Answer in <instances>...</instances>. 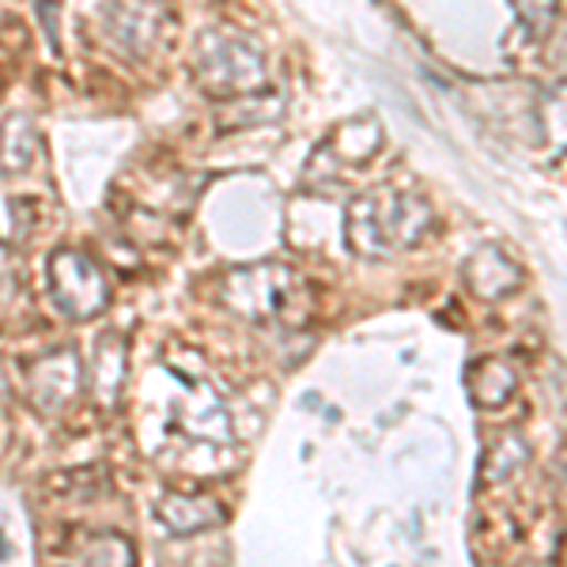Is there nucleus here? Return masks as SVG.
Returning <instances> with one entry per match:
<instances>
[{"instance_id": "7ed1b4c3", "label": "nucleus", "mask_w": 567, "mask_h": 567, "mask_svg": "<svg viewBox=\"0 0 567 567\" xmlns=\"http://www.w3.org/2000/svg\"><path fill=\"white\" fill-rule=\"evenodd\" d=\"M205 42V39H200ZM216 76H227V91H246L254 87L261 80V61L258 53L250 50V45L227 39H208L200 45V80H205L208 87L216 84Z\"/></svg>"}, {"instance_id": "20e7f679", "label": "nucleus", "mask_w": 567, "mask_h": 567, "mask_svg": "<svg viewBox=\"0 0 567 567\" xmlns=\"http://www.w3.org/2000/svg\"><path fill=\"white\" fill-rule=\"evenodd\" d=\"M31 152H34V133H31V125L16 117V122L4 130V144H0V163H4V171H20V167H27Z\"/></svg>"}, {"instance_id": "423d86ee", "label": "nucleus", "mask_w": 567, "mask_h": 567, "mask_svg": "<svg viewBox=\"0 0 567 567\" xmlns=\"http://www.w3.org/2000/svg\"><path fill=\"white\" fill-rule=\"evenodd\" d=\"M42 4H45V0H42Z\"/></svg>"}, {"instance_id": "39448f33", "label": "nucleus", "mask_w": 567, "mask_h": 567, "mask_svg": "<svg viewBox=\"0 0 567 567\" xmlns=\"http://www.w3.org/2000/svg\"><path fill=\"white\" fill-rule=\"evenodd\" d=\"M0 556H4V545H0Z\"/></svg>"}, {"instance_id": "f03ea898", "label": "nucleus", "mask_w": 567, "mask_h": 567, "mask_svg": "<svg viewBox=\"0 0 567 567\" xmlns=\"http://www.w3.org/2000/svg\"><path fill=\"white\" fill-rule=\"evenodd\" d=\"M50 296L58 299V307H65L69 315L84 318L91 307L103 303L106 288H103V277H99L95 261L76 250H61L58 258L50 261Z\"/></svg>"}, {"instance_id": "f257e3e1", "label": "nucleus", "mask_w": 567, "mask_h": 567, "mask_svg": "<svg viewBox=\"0 0 567 567\" xmlns=\"http://www.w3.org/2000/svg\"><path fill=\"white\" fill-rule=\"evenodd\" d=\"M103 27L117 50L148 58L171 31V8L163 0H110L103 8Z\"/></svg>"}]
</instances>
